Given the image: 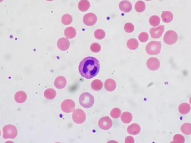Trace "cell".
Returning a JSON list of instances; mask_svg holds the SVG:
<instances>
[{
	"instance_id": "1",
	"label": "cell",
	"mask_w": 191,
	"mask_h": 143,
	"mask_svg": "<svg viewBox=\"0 0 191 143\" xmlns=\"http://www.w3.org/2000/svg\"><path fill=\"white\" fill-rule=\"evenodd\" d=\"M100 69L98 60L92 57H85L79 65V72L82 76L86 79H91L97 75Z\"/></svg>"
},
{
	"instance_id": "2",
	"label": "cell",
	"mask_w": 191,
	"mask_h": 143,
	"mask_svg": "<svg viewBox=\"0 0 191 143\" xmlns=\"http://www.w3.org/2000/svg\"><path fill=\"white\" fill-rule=\"evenodd\" d=\"M79 101L81 106L85 109H89L94 105V100L92 94L88 92H85L81 94Z\"/></svg>"
},
{
	"instance_id": "3",
	"label": "cell",
	"mask_w": 191,
	"mask_h": 143,
	"mask_svg": "<svg viewBox=\"0 0 191 143\" xmlns=\"http://www.w3.org/2000/svg\"><path fill=\"white\" fill-rule=\"evenodd\" d=\"M162 44L160 41H151L146 46V52L149 55H157L160 53Z\"/></svg>"
},
{
	"instance_id": "4",
	"label": "cell",
	"mask_w": 191,
	"mask_h": 143,
	"mask_svg": "<svg viewBox=\"0 0 191 143\" xmlns=\"http://www.w3.org/2000/svg\"><path fill=\"white\" fill-rule=\"evenodd\" d=\"M17 134L16 127L12 125H6L3 128V138L4 139H15Z\"/></svg>"
},
{
	"instance_id": "5",
	"label": "cell",
	"mask_w": 191,
	"mask_h": 143,
	"mask_svg": "<svg viewBox=\"0 0 191 143\" xmlns=\"http://www.w3.org/2000/svg\"><path fill=\"white\" fill-rule=\"evenodd\" d=\"M72 119L73 121L77 124H83L86 119L85 112L81 109H79L73 111Z\"/></svg>"
},
{
	"instance_id": "6",
	"label": "cell",
	"mask_w": 191,
	"mask_h": 143,
	"mask_svg": "<svg viewBox=\"0 0 191 143\" xmlns=\"http://www.w3.org/2000/svg\"><path fill=\"white\" fill-rule=\"evenodd\" d=\"M178 40V35L175 31L168 30L163 38V40L168 45H172L175 43Z\"/></svg>"
},
{
	"instance_id": "7",
	"label": "cell",
	"mask_w": 191,
	"mask_h": 143,
	"mask_svg": "<svg viewBox=\"0 0 191 143\" xmlns=\"http://www.w3.org/2000/svg\"><path fill=\"white\" fill-rule=\"evenodd\" d=\"M76 107L75 103L70 99L65 100L61 103V110L65 113H70L73 112Z\"/></svg>"
},
{
	"instance_id": "8",
	"label": "cell",
	"mask_w": 191,
	"mask_h": 143,
	"mask_svg": "<svg viewBox=\"0 0 191 143\" xmlns=\"http://www.w3.org/2000/svg\"><path fill=\"white\" fill-rule=\"evenodd\" d=\"M98 126L104 130H109L112 126V121L109 117H103L98 121Z\"/></svg>"
},
{
	"instance_id": "9",
	"label": "cell",
	"mask_w": 191,
	"mask_h": 143,
	"mask_svg": "<svg viewBox=\"0 0 191 143\" xmlns=\"http://www.w3.org/2000/svg\"><path fill=\"white\" fill-rule=\"evenodd\" d=\"M97 20V18L96 15L93 13H88L85 14L83 19L84 24L88 26H93L96 23Z\"/></svg>"
},
{
	"instance_id": "10",
	"label": "cell",
	"mask_w": 191,
	"mask_h": 143,
	"mask_svg": "<svg viewBox=\"0 0 191 143\" xmlns=\"http://www.w3.org/2000/svg\"><path fill=\"white\" fill-rule=\"evenodd\" d=\"M146 66L151 70H156L160 67V61L156 58H150L147 61Z\"/></svg>"
},
{
	"instance_id": "11",
	"label": "cell",
	"mask_w": 191,
	"mask_h": 143,
	"mask_svg": "<svg viewBox=\"0 0 191 143\" xmlns=\"http://www.w3.org/2000/svg\"><path fill=\"white\" fill-rule=\"evenodd\" d=\"M164 31V26L160 25L157 28H153L150 30L151 37L154 39H158L162 37Z\"/></svg>"
},
{
	"instance_id": "12",
	"label": "cell",
	"mask_w": 191,
	"mask_h": 143,
	"mask_svg": "<svg viewBox=\"0 0 191 143\" xmlns=\"http://www.w3.org/2000/svg\"><path fill=\"white\" fill-rule=\"evenodd\" d=\"M57 46L58 49H60L61 51L67 50L70 46V42L68 39L61 37L58 40Z\"/></svg>"
},
{
	"instance_id": "13",
	"label": "cell",
	"mask_w": 191,
	"mask_h": 143,
	"mask_svg": "<svg viewBox=\"0 0 191 143\" xmlns=\"http://www.w3.org/2000/svg\"><path fill=\"white\" fill-rule=\"evenodd\" d=\"M54 85L58 89H63L67 85V79L63 76H58L55 78Z\"/></svg>"
},
{
	"instance_id": "14",
	"label": "cell",
	"mask_w": 191,
	"mask_h": 143,
	"mask_svg": "<svg viewBox=\"0 0 191 143\" xmlns=\"http://www.w3.org/2000/svg\"><path fill=\"white\" fill-rule=\"evenodd\" d=\"M119 8L123 12H129L132 9V4L129 1H122L119 4Z\"/></svg>"
},
{
	"instance_id": "15",
	"label": "cell",
	"mask_w": 191,
	"mask_h": 143,
	"mask_svg": "<svg viewBox=\"0 0 191 143\" xmlns=\"http://www.w3.org/2000/svg\"><path fill=\"white\" fill-rule=\"evenodd\" d=\"M127 131V133L131 135H137L139 134V133L141 131V128L138 124H133L128 127Z\"/></svg>"
},
{
	"instance_id": "16",
	"label": "cell",
	"mask_w": 191,
	"mask_h": 143,
	"mask_svg": "<svg viewBox=\"0 0 191 143\" xmlns=\"http://www.w3.org/2000/svg\"><path fill=\"white\" fill-rule=\"evenodd\" d=\"M105 88L107 91L112 92L116 88V83L112 79H107L105 82Z\"/></svg>"
},
{
	"instance_id": "17",
	"label": "cell",
	"mask_w": 191,
	"mask_h": 143,
	"mask_svg": "<svg viewBox=\"0 0 191 143\" xmlns=\"http://www.w3.org/2000/svg\"><path fill=\"white\" fill-rule=\"evenodd\" d=\"M27 99V95L24 91H19L15 95V100L19 103H22Z\"/></svg>"
},
{
	"instance_id": "18",
	"label": "cell",
	"mask_w": 191,
	"mask_h": 143,
	"mask_svg": "<svg viewBox=\"0 0 191 143\" xmlns=\"http://www.w3.org/2000/svg\"><path fill=\"white\" fill-rule=\"evenodd\" d=\"M78 7L81 11H87L90 7V2L88 0H81L78 3Z\"/></svg>"
},
{
	"instance_id": "19",
	"label": "cell",
	"mask_w": 191,
	"mask_h": 143,
	"mask_svg": "<svg viewBox=\"0 0 191 143\" xmlns=\"http://www.w3.org/2000/svg\"><path fill=\"white\" fill-rule=\"evenodd\" d=\"M76 30L73 27H68L64 30V35L67 39H73L76 36Z\"/></svg>"
},
{
	"instance_id": "20",
	"label": "cell",
	"mask_w": 191,
	"mask_h": 143,
	"mask_svg": "<svg viewBox=\"0 0 191 143\" xmlns=\"http://www.w3.org/2000/svg\"><path fill=\"white\" fill-rule=\"evenodd\" d=\"M173 13L170 11H164L162 14V19L165 23H169L173 20Z\"/></svg>"
},
{
	"instance_id": "21",
	"label": "cell",
	"mask_w": 191,
	"mask_h": 143,
	"mask_svg": "<svg viewBox=\"0 0 191 143\" xmlns=\"http://www.w3.org/2000/svg\"><path fill=\"white\" fill-rule=\"evenodd\" d=\"M127 46L130 50H136L138 48V41L134 38L130 39L127 42Z\"/></svg>"
},
{
	"instance_id": "22",
	"label": "cell",
	"mask_w": 191,
	"mask_h": 143,
	"mask_svg": "<svg viewBox=\"0 0 191 143\" xmlns=\"http://www.w3.org/2000/svg\"><path fill=\"white\" fill-rule=\"evenodd\" d=\"M179 112L183 115L187 114L191 110V106L187 103H183L178 107Z\"/></svg>"
},
{
	"instance_id": "23",
	"label": "cell",
	"mask_w": 191,
	"mask_h": 143,
	"mask_svg": "<svg viewBox=\"0 0 191 143\" xmlns=\"http://www.w3.org/2000/svg\"><path fill=\"white\" fill-rule=\"evenodd\" d=\"M133 119V115L129 112H124L121 116V120L124 124H129Z\"/></svg>"
},
{
	"instance_id": "24",
	"label": "cell",
	"mask_w": 191,
	"mask_h": 143,
	"mask_svg": "<svg viewBox=\"0 0 191 143\" xmlns=\"http://www.w3.org/2000/svg\"><path fill=\"white\" fill-rule=\"evenodd\" d=\"M103 87V83L99 79H95L91 83V88L94 91H98Z\"/></svg>"
},
{
	"instance_id": "25",
	"label": "cell",
	"mask_w": 191,
	"mask_h": 143,
	"mask_svg": "<svg viewBox=\"0 0 191 143\" xmlns=\"http://www.w3.org/2000/svg\"><path fill=\"white\" fill-rule=\"evenodd\" d=\"M44 95L45 98L49 100H52L55 97L57 93H56V91L54 89L49 88L45 90L44 93Z\"/></svg>"
},
{
	"instance_id": "26",
	"label": "cell",
	"mask_w": 191,
	"mask_h": 143,
	"mask_svg": "<svg viewBox=\"0 0 191 143\" xmlns=\"http://www.w3.org/2000/svg\"><path fill=\"white\" fill-rule=\"evenodd\" d=\"M135 9L138 12H142L145 9V4L142 1H138L135 4Z\"/></svg>"
},
{
	"instance_id": "27",
	"label": "cell",
	"mask_w": 191,
	"mask_h": 143,
	"mask_svg": "<svg viewBox=\"0 0 191 143\" xmlns=\"http://www.w3.org/2000/svg\"><path fill=\"white\" fill-rule=\"evenodd\" d=\"M181 131L186 135L191 134V124L185 123L181 127Z\"/></svg>"
},
{
	"instance_id": "28",
	"label": "cell",
	"mask_w": 191,
	"mask_h": 143,
	"mask_svg": "<svg viewBox=\"0 0 191 143\" xmlns=\"http://www.w3.org/2000/svg\"><path fill=\"white\" fill-rule=\"evenodd\" d=\"M73 18L69 14H65L61 17V22L65 25L70 24L72 22Z\"/></svg>"
},
{
	"instance_id": "29",
	"label": "cell",
	"mask_w": 191,
	"mask_h": 143,
	"mask_svg": "<svg viewBox=\"0 0 191 143\" xmlns=\"http://www.w3.org/2000/svg\"><path fill=\"white\" fill-rule=\"evenodd\" d=\"M160 22V19L158 16L154 15L150 17L149 19V23L150 24L154 27L158 26Z\"/></svg>"
},
{
	"instance_id": "30",
	"label": "cell",
	"mask_w": 191,
	"mask_h": 143,
	"mask_svg": "<svg viewBox=\"0 0 191 143\" xmlns=\"http://www.w3.org/2000/svg\"><path fill=\"white\" fill-rule=\"evenodd\" d=\"M94 37L98 40H102L105 37V32L102 29H97L94 33Z\"/></svg>"
},
{
	"instance_id": "31",
	"label": "cell",
	"mask_w": 191,
	"mask_h": 143,
	"mask_svg": "<svg viewBox=\"0 0 191 143\" xmlns=\"http://www.w3.org/2000/svg\"><path fill=\"white\" fill-rule=\"evenodd\" d=\"M121 111L118 108H114L110 112L111 116L114 119H118L121 116Z\"/></svg>"
},
{
	"instance_id": "32",
	"label": "cell",
	"mask_w": 191,
	"mask_h": 143,
	"mask_svg": "<svg viewBox=\"0 0 191 143\" xmlns=\"http://www.w3.org/2000/svg\"><path fill=\"white\" fill-rule=\"evenodd\" d=\"M90 49L92 52L97 53L101 50V45H100L97 43H94L93 44H92V45H91Z\"/></svg>"
},
{
	"instance_id": "33",
	"label": "cell",
	"mask_w": 191,
	"mask_h": 143,
	"mask_svg": "<svg viewBox=\"0 0 191 143\" xmlns=\"http://www.w3.org/2000/svg\"><path fill=\"white\" fill-rule=\"evenodd\" d=\"M149 39V35L147 33L142 32L139 35V40L142 43H145Z\"/></svg>"
},
{
	"instance_id": "34",
	"label": "cell",
	"mask_w": 191,
	"mask_h": 143,
	"mask_svg": "<svg viewBox=\"0 0 191 143\" xmlns=\"http://www.w3.org/2000/svg\"><path fill=\"white\" fill-rule=\"evenodd\" d=\"M173 142L175 143H184L185 140L183 136L180 134H176L174 136Z\"/></svg>"
},
{
	"instance_id": "35",
	"label": "cell",
	"mask_w": 191,
	"mask_h": 143,
	"mask_svg": "<svg viewBox=\"0 0 191 143\" xmlns=\"http://www.w3.org/2000/svg\"><path fill=\"white\" fill-rule=\"evenodd\" d=\"M124 30L126 33H131L134 30V26L131 23H126L124 26Z\"/></svg>"
},
{
	"instance_id": "36",
	"label": "cell",
	"mask_w": 191,
	"mask_h": 143,
	"mask_svg": "<svg viewBox=\"0 0 191 143\" xmlns=\"http://www.w3.org/2000/svg\"><path fill=\"white\" fill-rule=\"evenodd\" d=\"M125 142V143H134V139L132 136H129L126 137Z\"/></svg>"
},
{
	"instance_id": "37",
	"label": "cell",
	"mask_w": 191,
	"mask_h": 143,
	"mask_svg": "<svg viewBox=\"0 0 191 143\" xmlns=\"http://www.w3.org/2000/svg\"><path fill=\"white\" fill-rule=\"evenodd\" d=\"M107 143H118V142L115 141V140H110L109 142H108Z\"/></svg>"
},
{
	"instance_id": "38",
	"label": "cell",
	"mask_w": 191,
	"mask_h": 143,
	"mask_svg": "<svg viewBox=\"0 0 191 143\" xmlns=\"http://www.w3.org/2000/svg\"><path fill=\"white\" fill-rule=\"evenodd\" d=\"M5 143H14L12 141H7V142H6Z\"/></svg>"
},
{
	"instance_id": "39",
	"label": "cell",
	"mask_w": 191,
	"mask_h": 143,
	"mask_svg": "<svg viewBox=\"0 0 191 143\" xmlns=\"http://www.w3.org/2000/svg\"><path fill=\"white\" fill-rule=\"evenodd\" d=\"M190 103L191 104V97L190 98Z\"/></svg>"
},
{
	"instance_id": "40",
	"label": "cell",
	"mask_w": 191,
	"mask_h": 143,
	"mask_svg": "<svg viewBox=\"0 0 191 143\" xmlns=\"http://www.w3.org/2000/svg\"><path fill=\"white\" fill-rule=\"evenodd\" d=\"M46 1H53V0H46Z\"/></svg>"
},
{
	"instance_id": "41",
	"label": "cell",
	"mask_w": 191,
	"mask_h": 143,
	"mask_svg": "<svg viewBox=\"0 0 191 143\" xmlns=\"http://www.w3.org/2000/svg\"><path fill=\"white\" fill-rule=\"evenodd\" d=\"M4 0H0V2H2Z\"/></svg>"
},
{
	"instance_id": "42",
	"label": "cell",
	"mask_w": 191,
	"mask_h": 143,
	"mask_svg": "<svg viewBox=\"0 0 191 143\" xmlns=\"http://www.w3.org/2000/svg\"><path fill=\"white\" fill-rule=\"evenodd\" d=\"M171 143H175V142H171Z\"/></svg>"
},
{
	"instance_id": "43",
	"label": "cell",
	"mask_w": 191,
	"mask_h": 143,
	"mask_svg": "<svg viewBox=\"0 0 191 143\" xmlns=\"http://www.w3.org/2000/svg\"><path fill=\"white\" fill-rule=\"evenodd\" d=\"M147 1H151V0H146Z\"/></svg>"
},
{
	"instance_id": "44",
	"label": "cell",
	"mask_w": 191,
	"mask_h": 143,
	"mask_svg": "<svg viewBox=\"0 0 191 143\" xmlns=\"http://www.w3.org/2000/svg\"><path fill=\"white\" fill-rule=\"evenodd\" d=\"M0 135H1V131H0Z\"/></svg>"
},
{
	"instance_id": "45",
	"label": "cell",
	"mask_w": 191,
	"mask_h": 143,
	"mask_svg": "<svg viewBox=\"0 0 191 143\" xmlns=\"http://www.w3.org/2000/svg\"></svg>"
}]
</instances>
